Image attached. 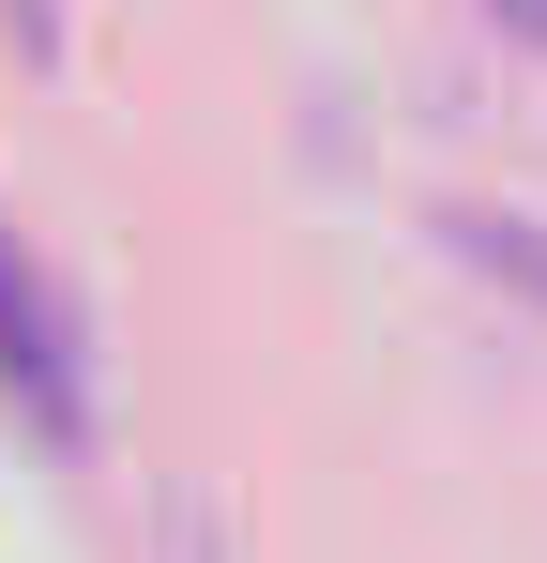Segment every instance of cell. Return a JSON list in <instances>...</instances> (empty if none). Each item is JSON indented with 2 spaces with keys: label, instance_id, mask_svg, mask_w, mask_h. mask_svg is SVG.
<instances>
[{
  "label": "cell",
  "instance_id": "1",
  "mask_svg": "<svg viewBox=\"0 0 547 563\" xmlns=\"http://www.w3.org/2000/svg\"><path fill=\"white\" fill-rule=\"evenodd\" d=\"M0 396L31 411L46 457H91V351H77L62 289H46V260H31L15 229H0Z\"/></svg>",
  "mask_w": 547,
  "mask_h": 563
}]
</instances>
